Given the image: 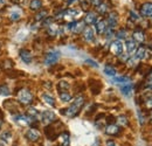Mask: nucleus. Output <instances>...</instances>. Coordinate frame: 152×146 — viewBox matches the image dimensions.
I'll return each mask as SVG.
<instances>
[{
    "label": "nucleus",
    "instance_id": "nucleus-1",
    "mask_svg": "<svg viewBox=\"0 0 152 146\" xmlns=\"http://www.w3.org/2000/svg\"><path fill=\"white\" fill-rule=\"evenodd\" d=\"M17 98H18V102L22 105H29L34 101L33 93L26 88H22L17 92Z\"/></svg>",
    "mask_w": 152,
    "mask_h": 146
},
{
    "label": "nucleus",
    "instance_id": "nucleus-2",
    "mask_svg": "<svg viewBox=\"0 0 152 146\" xmlns=\"http://www.w3.org/2000/svg\"><path fill=\"white\" fill-rule=\"evenodd\" d=\"M40 120H41L43 124H46V125H49V124H53V123H55V122L57 120V118H56V115H55L53 111H49V110H47V111H43V112L41 113Z\"/></svg>",
    "mask_w": 152,
    "mask_h": 146
},
{
    "label": "nucleus",
    "instance_id": "nucleus-3",
    "mask_svg": "<svg viewBox=\"0 0 152 146\" xmlns=\"http://www.w3.org/2000/svg\"><path fill=\"white\" fill-rule=\"evenodd\" d=\"M84 25H86V23H84L83 21H72V22H69V23L67 25V28H68L70 32L75 33V34H80V33H82L83 29L86 28Z\"/></svg>",
    "mask_w": 152,
    "mask_h": 146
},
{
    "label": "nucleus",
    "instance_id": "nucleus-4",
    "mask_svg": "<svg viewBox=\"0 0 152 146\" xmlns=\"http://www.w3.org/2000/svg\"><path fill=\"white\" fill-rule=\"evenodd\" d=\"M110 53L115 56H122V54H123V42L121 40H115L111 42Z\"/></svg>",
    "mask_w": 152,
    "mask_h": 146
},
{
    "label": "nucleus",
    "instance_id": "nucleus-5",
    "mask_svg": "<svg viewBox=\"0 0 152 146\" xmlns=\"http://www.w3.org/2000/svg\"><path fill=\"white\" fill-rule=\"evenodd\" d=\"M60 52H57V50H53V52H49L48 54L46 55V57H45V64L46 66H53V64H55L57 61L60 60Z\"/></svg>",
    "mask_w": 152,
    "mask_h": 146
},
{
    "label": "nucleus",
    "instance_id": "nucleus-6",
    "mask_svg": "<svg viewBox=\"0 0 152 146\" xmlns=\"http://www.w3.org/2000/svg\"><path fill=\"white\" fill-rule=\"evenodd\" d=\"M25 137L27 140H29L31 143H37L40 140V132L38 131V128H28L25 133Z\"/></svg>",
    "mask_w": 152,
    "mask_h": 146
},
{
    "label": "nucleus",
    "instance_id": "nucleus-7",
    "mask_svg": "<svg viewBox=\"0 0 152 146\" xmlns=\"http://www.w3.org/2000/svg\"><path fill=\"white\" fill-rule=\"evenodd\" d=\"M45 134L47 136V138L49 140H54V139H56L60 133H57L56 128H54L52 124H49V125H46V128H45Z\"/></svg>",
    "mask_w": 152,
    "mask_h": 146
},
{
    "label": "nucleus",
    "instance_id": "nucleus-8",
    "mask_svg": "<svg viewBox=\"0 0 152 146\" xmlns=\"http://www.w3.org/2000/svg\"><path fill=\"white\" fill-rule=\"evenodd\" d=\"M80 110L77 107H75V105H70L69 108H67V109H62V111H61V113L62 115H64V116H67V117H70V118H73V117H76L78 113H80Z\"/></svg>",
    "mask_w": 152,
    "mask_h": 146
},
{
    "label": "nucleus",
    "instance_id": "nucleus-9",
    "mask_svg": "<svg viewBox=\"0 0 152 146\" xmlns=\"http://www.w3.org/2000/svg\"><path fill=\"white\" fill-rule=\"evenodd\" d=\"M105 21L108 23V27L115 29L116 26H117V23H118V13L117 12H110L109 15H108V19Z\"/></svg>",
    "mask_w": 152,
    "mask_h": 146
},
{
    "label": "nucleus",
    "instance_id": "nucleus-10",
    "mask_svg": "<svg viewBox=\"0 0 152 146\" xmlns=\"http://www.w3.org/2000/svg\"><path fill=\"white\" fill-rule=\"evenodd\" d=\"M121 131H122V128L121 126H118L117 124H108L107 126H105V133L108 134V136H118L119 133H121Z\"/></svg>",
    "mask_w": 152,
    "mask_h": 146
},
{
    "label": "nucleus",
    "instance_id": "nucleus-11",
    "mask_svg": "<svg viewBox=\"0 0 152 146\" xmlns=\"http://www.w3.org/2000/svg\"><path fill=\"white\" fill-rule=\"evenodd\" d=\"M12 140H13V134H12L11 131L6 130L5 132L1 133V136H0V143L2 144V146H7L10 143H12Z\"/></svg>",
    "mask_w": 152,
    "mask_h": 146
},
{
    "label": "nucleus",
    "instance_id": "nucleus-12",
    "mask_svg": "<svg viewBox=\"0 0 152 146\" xmlns=\"http://www.w3.org/2000/svg\"><path fill=\"white\" fill-rule=\"evenodd\" d=\"M82 36H83V39H84V41H87V42H91V41H94V39H95L94 29H93L91 27L87 26V27L83 29V32H82Z\"/></svg>",
    "mask_w": 152,
    "mask_h": 146
},
{
    "label": "nucleus",
    "instance_id": "nucleus-13",
    "mask_svg": "<svg viewBox=\"0 0 152 146\" xmlns=\"http://www.w3.org/2000/svg\"><path fill=\"white\" fill-rule=\"evenodd\" d=\"M132 39L136 43H143L145 41V33L143 29L138 28L132 33Z\"/></svg>",
    "mask_w": 152,
    "mask_h": 146
},
{
    "label": "nucleus",
    "instance_id": "nucleus-14",
    "mask_svg": "<svg viewBox=\"0 0 152 146\" xmlns=\"http://www.w3.org/2000/svg\"><path fill=\"white\" fill-rule=\"evenodd\" d=\"M140 14L144 18L152 17V2H145L140 7Z\"/></svg>",
    "mask_w": 152,
    "mask_h": 146
},
{
    "label": "nucleus",
    "instance_id": "nucleus-15",
    "mask_svg": "<svg viewBox=\"0 0 152 146\" xmlns=\"http://www.w3.org/2000/svg\"><path fill=\"white\" fill-rule=\"evenodd\" d=\"M95 27H96L97 34H98V35H103V34L105 33L107 28H108V23H107L105 20H98V21H96Z\"/></svg>",
    "mask_w": 152,
    "mask_h": 146
},
{
    "label": "nucleus",
    "instance_id": "nucleus-16",
    "mask_svg": "<svg viewBox=\"0 0 152 146\" xmlns=\"http://www.w3.org/2000/svg\"><path fill=\"white\" fill-rule=\"evenodd\" d=\"M57 138H58V140H60L61 146H69V144H70V134H69V132H67V131L61 132V133L57 136Z\"/></svg>",
    "mask_w": 152,
    "mask_h": 146
},
{
    "label": "nucleus",
    "instance_id": "nucleus-17",
    "mask_svg": "<svg viewBox=\"0 0 152 146\" xmlns=\"http://www.w3.org/2000/svg\"><path fill=\"white\" fill-rule=\"evenodd\" d=\"M19 56L26 64H29L32 62V60H33V55L28 49H21L19 53Z\"/></svg>",
    "mask_w": 152,
    "mask_h": 146
},
{
    "label": "nucleus",
    "instance_id": "nucleus-18",
    "mask_svg": "<svg viewBox=\"0 0 152 146\" xmlns=\"http://www.w3.org/2000/svg\"><path fill=\"white\" fill-rule=\"evenodd\" d=\"M96 21H97V15H96V13H94V12H88L86 14L84 19H83V22L86 25H88V26L96 23Z\"/></svg>",
    "mask_w": 152,
    "mask_h": 146
},
{
    "label": "nucleus",
    "instance_id": "nucleus-19",
    "mask_svg": "<svg viewBox=\"0 0 152 146\" xmlns=\"http://www.w3.org/2000/svg\"><path fill=\"white\" fill-rule=\"evenodd\" d=\"M4 107H5V109L8 110V111H18V104H17V102H14L13 99H7V101H5L4 102Z\"/></svg>",
    "mask_w": 152,
    "mask_h": 146
},
{
    "label": "nucleus",
    "instance_id": "nucleus-20",
    "mask_svg": "<svg viewBox=\"0 0 152 146\" xmlns=\"http://www.w3.org/2000/svg\"><path fill=\"white\" fill-rule=\"evenodd\" d=\"M125 47H126L128 53L131 54L133 52H136V49H137V43L133 41V39H126V41H125Z\"/></svg>",
    "mask_w": 152,
    "mask_h": 146
},
{
    "label": "nucleus",
    "instance_id": "nucleus-21",
    "mask_svg": "<svg viewBox=\"0 0 152 146\" xmlns=\"http://www.w3.org/2000/svg\"><path fill=\"white\" fill-rule=\"evenodd\" d=\"M96 11H97V13H98V14H101V15H104V14H107V13H108V11H109V6H108V2H105V1H102V4H101L99 6H97V7H96Z\"/></svg>",
    "mask_w": 152,
    "mask_h": 146
},
{
    "label": "nucleus",
    "instance_id": "nucleus-22",
    "mask_svg": "<svg viewBox=\"0 0 152 146\" xmlns=\"http://www.w3.org/2000/svg\"><path fill=\"white\" fill-rule=\"evenodd\" d=\"M84 103H86V98H84V96H82V95L76 96L75 98L73 99V105L77 107L78 109H82V107L84 105Z\"/></svg>",
    "mask_w": 152,
    "mask_h": 146
},
{
    "label": "nucleus",
    "instance_id": "nucleus-23",
    "mask_svg": "<svg viewBox=\"0 0 152 146\" xmlns=\"http://www.w3.org/2000/svg\"><path fill=\"white\" fill-rule=\"evenodd\" d=\"M116 122H117L118 126H128L129 125V119H128V117L125 115L118 116L117 119H116Z\"/></svg>",
    "mask_w": 152,
    "mask_h": 146
},
{
    "label": "nucleus",
    "instance_id": "nucleus-24",
    "mask_svg": "<svg viewBox=\"0 0 152 146\" xmlns=\"http://www.w3.org/2000/svg\"><path fill=\"white\" fill-rule=\"evenodd\" d=\"M47 31H48V34L52 35V36H55L60 33V26H57L55 23H52L49 27H47Z\"/></svg>",
    "mask_w": 152,
    "mask_h": 146
},
{
    "label": "nucleus",
    "instance_id": "nucleus-25",
    "mask_svg": "<svg viewBox=\"0 0 152 146\" xmlns=\"http://www.w3.org/2000/svg\"><path fill=\"white\" fill-rule=\"evenodd\" d=\"M113 82H114V83H116V84H119V85H125V84L130 83V78H129V77H125V76L115 77Z\"/></svg>",
    "mask_w": 152,
    "mask_h": 146
},
{
    "label": "nucleus",
    "instance_id": "nucleus-26",
    "mask_svg": "<svg viewBox=\"0 0 152 146\" xmlns=\"http://www.w3.org/2000/svg\"><path fill=\"white\" fill-rule=\"evenodd\" d=\"M58 96H60V99L62 102H70L73 99V96L69 93L68 91H58Z\"/></svg>",
    "mask_w": 152,
    "mask_h": 146
},
{
    "label": "nucleus",
    "instance_id": "nucleus-27",
    "mask_svg": "<svg viewBox=\"0 0 152 146\" xmlns=\"http://www.w3.org/2000/svg\"><path fill=\"white\" fill-rule=\"evenodd\" d=\"M131 91H132V85H131V83H128V84L121 87V92H122L124 96H126V97H129V96L131 95Z\"/></svg>",
    "mask_w": 152,
    "mask_h": 146
},
{
    "label": "nucleus",
    "instance_id": "nucleus-28",
    "mask_svg": "<svg viewBox=\"0 0 152 146\" xmlns=\"http://www.w3.org/2000/svg\"><path fill=\"white\" fill-rule=\"evenodd\" d=\"M29 8L32 11H39L42 8V1L41 0H32L29 2Z\"/></svg>",
    "mask_w": 152,
    "mask_h": 146
},
{
    "label": "nucleus",
    "instance_id": "nucleus-29",
    "mask_svg": "<svg viewBox=\"0 0 152 146\" xmlns=\"http://www.w3.org/2000/svg\"><path fill=\"white\" fill-rule=\"evenodd\" d=\"M46 18H48V11L47 9H41L40 12H38L37 14H35V21H43Z\"/></svg>",
    "mask_w": 152,
    "mask_h": 146
},
{
    "label": "nucleus",
    "instance_id": "nucleus-30",
    "mask_svg": "<svg viewBox=\"0 0 152 146\" xmlns=\"http://www.w3.org/2000/svg\"><path fill=\"white\" fill-rule=\"evenodd\" d=\"M138 60H142V58H144L145 56H146V49H145V47L144 46H140L139 48H137L136 49V55H134Z\"/></svg>",
    "mask_w": 152,
    "mask_h": 146
},
{
    "label": "nucleus",
    "instance_id": "nucleus-31",
    "mask_svg": "<svg viewBox=\"0 0 152 146\" xmlns=\"http://www.w3.org/2000/svg\"><path fill=\"white\" fill-rule=\"evenodd\" d=\"M42 99H43L45 103H47L48 105H50V107H55V99H54V97H52L50 95H48V93H43V95H42Z\"/></svg>",
    "mask_w": 152,
    "mask_h": 146
},
{
    "label": "nucleus",
    "instance_id": "nucleus-32",
    "mask_svg": "<svg viewBox=\"0 0 152 146\" xmlns=\"http://www.w3.org/2000/svg\"><path fill=\"white\" fill-rule=\"evenodd\" d=\"M104 73H105V75H108V76H111V77H114V76H116V74H117V72H116V69H115L113 66H105L104 67Z\"/></svg>",
    "mask_w": 152,
    "mask_h": 146
},
{
    "label": "nucleus",
    "instance_id": "nucleus-33",
    "mask_svg": "<svg viewBox=\"0 0 152 146\" xmlns=\"http://www.w3.org/2000/svg\"><path fill=\"white\" fill-rule=\"evenodd\" d=\"M116 37H117V40H124V39H128V31L126 29H124V28H122V29H119L117 33H116Z\"/></svg>",
    "mask_w": 152,
    "mask_h": 146
},
{
    "label": "nucleus",
    "instance_id": "nucleus-34",
    "mask_svg": "<svg viewBox=\"0 0 152 146\" xmlns=\"http://www.w3.org/2000/svg\"><path fill=\"white\" fill-rule=\"evenodd\" d=\"M57 88H58V91H67V90L70 88V85H69V83L66 82V81H60Z\"/></svg>",
    "mask_w": 152,
    "mask_h": 146
},
{
    "label": "nucleus",
    "instance_id": "nucleus-35",
    "mask_svg": "<svg viewBox=\"0 0 152 146\" xmlns=\"http://www.w3.org/2000/svg\"><path fill=\"white\" fill-rule=\"evenodd\" d=\"M10 93H11V90L7 85L0 84V96H8Z\"/></svg>",
    "mask_w": 152,
    "mask_h": 146
},
{
    "label": "nucleus",
    "instance_id": "nucleus-36",
    "mask_svg": "<svg viewBox=\"0 0 152 146\" xmlns=\"http://www.w3.org/2000/svg\"><path fill=\"white\" fill-rule=\"evenodd\" d=\"M138 62H139V60H138L136 56H132V57H130V58L126 61V63H128V66H129L130 68H133V67H136V66L138 64Z\"/></svg>",
    "mask_w": 152,
    "mask_h": 146
},
{
    "label": "nucleus",
    "instance_id": "nucleus-37",
    "mask_svg": "<svg viewBox=\"0 0 152 146\" xmlns=\"http://www.w3.org/2000/svg\"><path fill=\"white\" fill-rule=\"evenodd\" d=\"M144 107L146 108V110H152V95L144 101Z\"/></svg>",
    "mask_w": 152,
    "mask_h": 146
},
{
    "label": "nucleus",
    "instance_id": "nucleus-38",
    "mask_svg": "<svg viewBox=\"0 0 152 146\" xmlns=\"http://www.w3.org/2000/svg\"><path fill=\"white\" fill-rule=\"evenodd\" d=\"M53 18H46L43 21H42V25H43V27H49L52 23H53Z\"/></svg>",
    "mask_w": 152,
    "mask_h": 146
},
{
    "label": "nucleus",
    "instance_id": "nucleus-39",
    "mask_svg": "<svg viewBox=\"0 0 152 146\" xmlns=\"http://www.w3.org/2000/svg\"><path fill=\"white\" fill-rule=\"evenodd\" d=\"M10 17H11V20H13V21H18V20L21 18L20 13H17V12H15V13H14V12H13V13H11V14H10Z\"/></svg>",
    "mask_w": 152,
    "mask_h": 146
},
{
    "label": "nucleus",
    "instance_id": "nucleus-40",
    "mask_svg": "<svg viewBox=\"0 0 152 146\" xmlns=\"http://www.w3.org/2000/svg\"><path fill=\"white\" fill-rule=\"evenodd\" d=\"M86 63L89 64V66H91V67H94V68H97V67H98V64L96 63L95 61H93V60H86Z\"/></svg>",
    "mask_w": 152,
    "mask_h": 146
},
{
    "label": "nucleus",
    "instance_id": "nucleus-41",
    "mask_svg": "<svg viewBox=\"0 0 152 146\" xmlns=\"http://www.w3.org/2000/svg\"><path fill=\"white\" fill-rule=\"evenodd\" d=\"M130 19H131L132 21H138V20H139V17H138V15H137L134 12H132V11H131V12H130Z\"/></svg>",
    "mask_w": 152,
    "mask_h": 146
},
{
    "label": "nucleus",
    "instance_id": "nucleus-42",
    "mask_svg": "<svg viewBox=\"0 0 152 146\" xmlns=\"http://www.w3.org/2000/svg\"><path fill=\"white\" fill-rule=\"evenodd\" d=\"M89 1H90V4H91L93 6L97 7V6H99V5L102 4V1H103V0H89Z\"/></svg>",
    "mask_w": 152,
    "mask_h": 146
},
{
    "label": "nucleus",
    "instance_id": "nucleus-43",
    "mask_svg": "<svg viewBox=\"0 0 152 146\" xmlns=\"http://www.w3.org/2000/svg\"><path fill=\"white\" fill-rule=\"evenodd\" d=\"M105 146H118V145L115 143L114 140L109 139V140H107V142H105Z\"/></svg>",
    "mask_w": 152,
    "mask_h": 146
},
{
    "label": "nucleus",
    "instance_id": "nucleus-44",
    "mask_svg": "<svg viewBox=\"0 0 152 146\" xmlns=\"http://www.w3.org/2000/svg\"><path fill=\"white\" fill-rule=\"evenodd\" d=\"M138 117H139V120H140V124L144 123V117H143V113L140 110H138Z\"/></svg>",
    "mask_w": 152,
    "mask_h": 146
},
{
    "label": "nucleus",
    "instance_id": "nucleus-45",
    "mask_svg": "<svg viewBox=\"0 0 152 146\" xmlns=\"http://www.w3.org/2000/svg\"><path fill=\"white\" fill-rule=\"evenodd\" d=\"M2 124H4V119H2V116H0V130L2 128Z\"/></svg>",
    "mask_w": 152,
    "mask_h": 146
},
{
    "label": "nucleus",
    "instance_id": "nucleus-46",
    "mask_svg": "<svg viewBox=\"0 0 152 146\" xmlns=\"http://www.w3.org/2000/svg\"><path fill=\"white\" fill-rule=\"evenodd\" d=\"M74 1H76V0H67L68 4H72V2H74Z\"/></svg>",
    "mask_w": 152,
    "mask_h": 146
},
{
    "label": "nucleus",
    "instance_id": "nucleus-47",
    "mask_svg": "<svg viewBox=\"0 0 152 146\" xmlns=\"http://www.w3.org/2000/svg\"><path fill=\"white\" fill-rule=\"evenodd\" d=\"M13 1H15V2H22L23 0H13Z\"/></svg>",
    "mask_w": 152,
    "mask_h": 146
},
{
    "label": "nucleus",
    "instance_id": "nucleus-48",
    "mask_svg": "<svg viewBox=\"0 0 152 146\" xmlns=\"http://www.w3.org/2000/svg\"><path fill=\"white\" fill-rule=\"evenodd\" d=\"M150 123L152 124V113H151V117H150Z\"/></svg>",
    "mask_w": 152,
    "mask_h": 146
},
{
    "label": "nucleus",
    "instance_id": "nucleus-49",
    "mask_svg": "<svg viewBox=\"0 0 152 146\" xmlns=\"http://www.w3.org/2000/svg\"><path fill=\"white\" fill-rule=\"evenodd\" d=\"M13 146H15V145H13Z\"/></svg>",
    "mask_w": 152,
    "mask_h": 146
}]
</instances>
